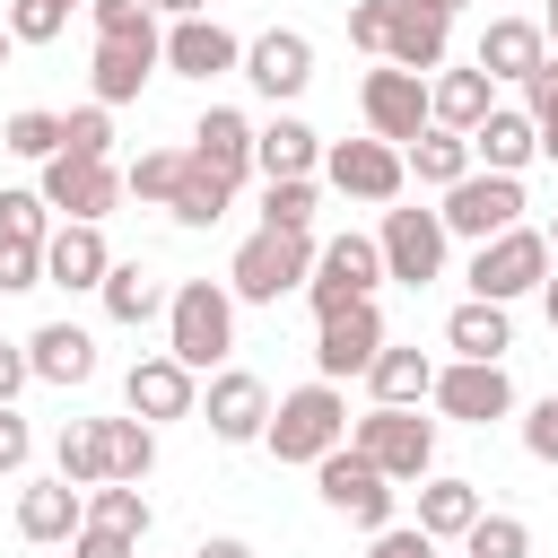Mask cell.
Wrapping results in <instances>:
<instances>
[{"label": "cell", "mask_w": 558, "mask_h": 558, "mask_svg": "<svg viewBox=\"0 0 558 558\" xmlns=\"http://www.w3.org/2000/svg\"><path fill=\"white\" fill-rule=\"evenodd\" d=\"M87 17H96V35H148L157 26L148 0H87Z\"/></svg>", "instance_id": "obj_46"}, {"label": "cell", "mask_w": 558, "mask_h": 558, "mask_svg": "<svg viewBox=\"0 0 558 558\" xmlns=\"http://www.w3.org/2000/svg\"><path fill=\"white\" fill-rule=\"evenodd\" d=\"M9 44H52L61 26H70V9H52V0H9Z\"/></svg>", "instance_id": "obj_45"}, {"label": "cell", "mask_w": 558, "mask_h": 558, "mask_svg": "<svg viewBox=\"0 0 558 558\" xmlns=\"http://www.w3.org/2000/svg\"><path fill=\"white\" fill-rule=\"evenodd\" d=\"M174 174H183V148H140V157L122 166V192L166 209V201H174Z\"/></svg>", "instance_id": "obj_40"}, {"label": "cell", "mask_w": 558, "mask_h": 558, "mask_svg": "<svg viewBox=\"0 0 558 558\" xmlns=\"http://www.w3.org/2000/svg\"><path fill=\"white\" fill-rule=\"evenodd\" d=\"M541 35H549V44H558V0H549V9H541Z\"/></svg>", "instance_id": "obj_57"}, {"label": "cell", "mask_w": 558, "mask_h": 558, "mask_svg": "<svg viewBox=\"0 0 558 558\" xmlns=\"http://www.w3.org/2000/svg\"><path fill=\"white\" fill-rule=\"evenodd\" d=\"M96 445H105V480H148L157 471V427L148 418H96Z\"/></svg>", "instance_id": "obj_34"}, {"label": "cell", "mask_w": 558, "mask_h": 558, "mask_svg": "<svg viewBox=\"0 0 558 558\" xmlns=\"http://www.w3.org/2000/svg\"><path fill=\"white\" fill-rule=\"evenodd\" d=\"M0 148H9V157H35V166L61 157V113H44V105L9 113V122H0Z\"/></svg>", "instance_id": "obj_39"}, {"label": "cell", "mask_w": 558, "mask_h": 558, "mask_svg": "<svg viewBox=\"0 0 558 558\" xmlns=\"http://www.w3.org/2000/svg\"><path fill=\"white\" fill-rule=\"evenodd\" d=\"M122 401H131V418L166 427V418H192V410H201V375L174 366V357L157 349V357H140V366L122 375Z\"/></svg>", "instance_id": "obj_18"}, {"label": "cell", "mask_w": 558, "mask_h": 558, "mask_svg": "<svg viewBox=\"0 0 558 558\" xmlns=\"http://www.w3.org/2000/svg\"><path fill=\"white\" fill-rule=\"evenodd\" d=\"M70 558H140V541H122V532H96V523H78Z\"/></svg>", "instance_id": "obj_52"}, {"label": "cell", "mask_w": 558, "mask_h": 558, "mask_svg": "<svg viewBox=\"0 0 558 558\" xmlns=\"http://www.w3.org/2000/svg\"><path fill=\"white\" fill-rule=\"evenodd\" d=\"M541 61H549V35H541L532 17H488L480 52H471V70H488V87H497V78H514V87H523Z\"/></svg>", "instance_id": "obj_26"}, {"label": "cell", "mask_w": 558, "mask_h": 558, "mask_svg": "<svg viewBox=\"0 0 558 558\" xmlns=\"http://www.w3.org/2000/svg\"><path fill=\"white\" fill-rule=\"evenodd\" d=\"M192 166H209L218 183H244L253 174V122L235 113V105H209L201 122H192V148H183Z\"/></svg>", "instance_id": "obj_23"}, {"label": "cell", "mask_w": 558, "mask_h": 558, "mask_svg": "<svg viewBox=\"0 0 558 558\" xmlns=\"http://www.w3.org/2000/svg\"><path fill=\"white\" fill-rule=\"evenodd\" d=\"M541 235H549V262H558V218H549V227H541Z\"/></svg>", "instance_id": "obj_58"}, {"label": "cell", "mask_w": 558, "mask_h": 558, "mask_svg": "<svg viewBox=\"0 0 558 558\" xmlns=\"http://www.w3.org/2000/svg\"><path fill=\"white\" fill-rule=\"evenodd\" d=\"M314 166H323V131H314V122L270 113V122L253 131V174H262V183H279V174H314Z\"/></svg>", "instance_id": "obj_27"}, {"label": "cell", "mask_w": 558, "mask_h": 558, "mask_svg": "<svg viewBox=\"0 0 558 558\" xmlns=\"http://www.w3.org/2000/svg\"><path fill=\"white\" fill-rule=\"evenodd\" d=\"M523 96H532L523 113H532V131H541V157L558 166V52H549V61H541V70L523 78Z\"/></svg>", "instance_id": "obj_44"}, {"label": "cell", "mask_w": 558, "mask_h": 558, "mask_svg": "<svg viewBox=\"0 0 558 558\" xmlns=\"http://www.w3.org/2000/svg\"><path fill=\"white\" fill-rule=\"evenodd\" d=\"M314 488H323V506H331V514H349V523H366V532H384V523H392V480H384L357 445H331V453L314 462Z\"/></svg>", "instance_id": "obj_8"}, {"label": "cell", "mask_w": 558, "mask_h": 558, "mask_svg": "<svg viewBox=\"0 0 558 558\" xmlns=\"http://www.w3.org/2000/svg\"><path fill=\"white\" fill-rule=\"evenodd\" d=\"M96 296H105V323H122V331H140V323L166 314V288H157V270H140V262H113Z\"/></svg>", "instance_id": "obj_32"}, {"label": "cell", "mask_w": 558, "mask_h": 558, "mask_svg": "<svg viewBox=\"0 0 558 558\" xmlns=\"http://www.w3.org/2000/svg\"><path fill=\"white\" fill-rule=\"evenodd\" d=\"M157 17H209V0H148Z\"/></svg>", "instance_id": "obj_55"}, {"label": "cell", "mask_w": 558, "mask_h": 558, "mask_svg": "<svg viewBox=\"0 0 558 558\" xmlns=\"http://www.w3.org/2000/svg\"><path fill=\"white\" fill-rule=\"evenodd\" d=\"M384 26H392V0H357L349 9V44L357 52H384Z\"/></svg>", "instance_id": "obj_51"}, {"label": "cell", "mask_w": 558, "mask_h": 558, "mask_svg": "<svg viewBox=\"0 0 558 558\" xmlns=\"http://www.w3.org/2000/svg\"><path fill=\"white\" fill-rule=\"evenodd\" d=\"M427 9H445V17H453V9H462V0H427Z\"/></svg>", "instance_id": "obj_59"}, {"label": "cell", "mask_w": 558, "mask_h": 558, "mask_svg": "<svg viewBox=\"0 0 558 558\" xmlns=\"http://www.w3.org/2000/svg\"><path fill=\"white\" fill-rule=\"evenodd\" d=\"M61 157H113V113L87 96L78 113H61Z\"/></svg>", "instance_id": "obj_43"}, {"label": "cell", "mask_w": 558, "mask_h": 558, "mask_svg": "<svg viewBox=\"0 0 558 558\" xmlns=\"http://www.w3.org/2000/svg\"><path fill=\"white\" fill-rule=\"evenodd\" d=\"M462 558H532V523L523 514H480L462 532Z\"/></svg>", "instance_id": "obj_41"}, {"label": "cell", "mask_w": 558, "mask_h": 558, "mask_svg": "<svg viewBox=\"0 0 558 558\" xmlns=\"http://www.w3.org/2000/svg\"><path fill=\"white\" fill-rule=\"evenodd\" d=\"M192 418H209V436H218V445H262V427H270V384H262V375H244V366H218Z\"/></svg>", "instance_id": "obj_15"}, {"label": "cell", "mask_w": 558, "mask_h": 558, "mask_svg": "<svg viewBox=\"0 0 558 558\" xmlns=\"http://www.w3.org/2000/svg\"><path fill=\"white\" fill-rule=\"evenodd\" d=\"M427 401L445 418H462V427H488V418H514V375L506 366H480V357H453V366H436Z\"/></svg>", "instance_id": "obj_14"}, {"label": "cell", "mask_w": 558, "mask_h": 558, "mask_svg": "<svg viewBox=\"0 0 558 558\" xmlns=\"http://www.w3.org/2000/svg\"><path fill=\"white\" fill-rule=\"evenodd\" d=\"M235 349V296L227 279H174L166 288V357L192 375H218Z\"/></svg>", "instance_id": "obj_1"}, {"label": "cell", "mask_w": 558, "mask_h": 558, "mask_svg": "<svg viewBox=\"0 0 558 558\" xmlns=\"http://www.w3.org/2000/svg\"><path fill=\"white\" fill-rule=\"evenodd\" d=\"M314 279V235H270V227H253L244 244H235V262H227V296L235 305H279V296H296Z\"/></svg>", "instance_id": "obj_3"}, {"label": "cell", "mask_w": 558, "mask_h": 558, "mask_svg": "<svg viewBox=\"0 0 558 558\" xmlns=\"http://www.w3.org/2000/svg\"><path fill=\"white\" fill-rule=\"evenodd\" d=\"M44 209L52 218H78V227H96L113 201H122V174H113V157H44Z\"/></svg>", "instance_id": "obj_13"}, {"label": "cell", "mask_w": 558, "mask_h": 558, "mask_svg": "<svg viewBox=\"0 0 558 558\" xmlns=\"http://www.w3.org/2000/svg\"><path fill=\"white\" fill-rule=\"evenodd\" d=\"M26 462H35V427H26L17 410H0V480H17Z\"/></svg>", "instance_id": "obj_49"}, {"label": "cell", "mask_w": 558, "mask_h": 558, "mask_svg": "<svg viewBox=\"0 0 558 558\" xmlns=\"http://www.w3.org/2000/svg\"><path fill=\"white\" fill-rule=\"evenodd\" d=\"M78 497H87V523H96V532L148 541V497H140L131 480H96V488H78Z\"/></svg>", "instance_id": "obj_37"}, {"label": "cell", "mask_w": 558, "mask_h": 558, "mask_svg": "<svg viewBox=\"0 0 558 558\" xmlns=\"http://www.w3.org/2000/svg\"><path fill=\"white\" fill-rule=\"evenodd\" d=\"M471 296L480 305H514V296H532L541 279H549V235L541 227H506V235H488L480 253H471Z\"/></svg>", "instance_id": "obj_5"}, {"label": "cell", "mask_w": 558, "mask_h": 558, "mask_svg": "<svg viewBox=\"0 0 558 558\" xmlns=\"http://www.w3.org/2000/svg\"><path fill=\"white\" fill-rule=\"evenodd\" d=\"M532 157H541L532 113H523V105H488L480 131H471V166H480V174H523Z\"/></svg>", "instance_id": "obj_22"}, {"label": "cell", "mask_w": 558, "mask_h": 558, "mask_svg": "<svg viewBox=\"0 0 558 558\" xmlns=\"http://www.w3.org/2000/svg\"><path fill=\"white\" fill-rule=\"evenodd\" d=\"M375 288H384L375 235H331V244H314V279H305L314 323H323V314H349V305H375Z\"/></svg>", "instance_id": "obj_4"}, {"label": "cell", "mask_w": 558, "mask_h": 558, "mask_svg": "<svg viewBox=\"0 0 558 558\" xmlns=\"http://www.w3.org/2000/svg\"><path fill=\"white\" fill-rule=\"evenodd\" d=\"M262 445L279 453V462H323L331 445H349V401H340V384H296V392H279V410H270V427H262Z\"/></svg>", "instance_id": "obj_2"}, {"label": "cell", "mask_w": 558, "mask_h": 558, "mask_svg": "<svg viewBox=\"0 0 558 558\" xmlns=\"http://www.w3.org/2000/svg\"><path fill=\"white\" fill-rule=\"evenodd\" d=\"M401 166H410V174H418L427 192H453V183L471 174V140H462V131H436V122H427V131H418V140L401 148Z\"/></svg>", "instance_id": "obj_33"}, {"label": "cell", "mask_w": 558, "mask_h": 558, "mask_svg": "<svg viewBox=\"0 0 558 558\" xmlns=\"http://www.w3.org/2000/svg\"><path fill=\"white\" fill-rule=\"evenodd\" d=\"M52 9H87V0H52Z\"/></svg>", "instance_id": "obj_61"}, {"label": "cell", "mask_w": 558, "mask_h": 558, "mask_svg": "<svg viewBox=\"0 0 558 558\" xmlns=\"http://www.w3.org/2000/svg\"><path fill=\"white\" fill-rule=\"evenodd\" d=\"M357 113H366V140H384V148H410L418 131H427V78H410V70H366V87H357Z\"/></svg>", "instance_id": "obj_11"}, {"label": "cell", "mask_w": 558, "mask_h": 558, "mask_svg": "<svg viewBox=\"0 0 558 558\" xmlns=\"http://www.w3.org/2000/svg\"><path fill=\"white\" fill-rule=\"evenodd\" d=\"M78 523H87V497H78L61 471L17 488V532H26L35 549H52V541H78Z\"/></svg>", "instance_id": "obj_25"}, {"label": "cell", "mask_w": 558, "mask_h": 558, "mask_svg": "<svg viewBox=\"0 0 558 558\" xmlns=\"http://www.w3.org/2000/svg\"><path fill=\"white\" fill-rule=\"evenodd\" d=\"M323 174H331V192L375 201V209H392V201L410 192V166H401V148H384V140H331V148H323Z\"/></svg>", "instance_id": "obj_12"}, {"label": "cell", "mask_w": 558, "mask_h": 558, "mask_svg": "<svg viewBox=\"0 0 558 558\" xmlns=\"http://www.w3.org/2000/svg\"><path fill=\"white\" fill-rule=\"evenodd\" d=\"M314 209H323L314 174H279V183H262V227H270V235H314Z\"/></svg>", "instance_id": "obj_36"}, {"label": "cell", "mask_w": 558, "mask_h": 558, "mask_svg": "<svg viewBox=\"0 0 558 558\" xmlns=\"http://www.w3.org/2000/svg\"><path fill=\"white\" fill-rule=\"evenodd\" d=\"M523 453H532V462H549V471H558V392H549V401H532V410H523Z\"/></svg>", "instance_id": "obj_48"}, {"label": "cell", "mask_w": 558, "mask_h": 558, "mask_svg": "<svg viewBox=\"0 0 558 558\" xmlns=\"http://www.w3.org/2000/svg\"><path fill=\"white\" fill-rule=\"evenodd\" d=\"M26 384H35V375H26V340H0V410H17Z\"/></svg>", "instance_id": "obj_53"}, {"label": "cell", "mask_w": 558, "mask_h": 558, "mask_svg": "<svg viewBox=\"0 0 558 558\" xmlns=\"http://www.w3.org/2000/svg\"><path fill=\"white\" fill-rule=\"evenodd\" d=\"M427 384H436V357L427 349H375V366H366V392L384 401V410H418L427 401Z\"/></svg>", "instance_id": "obj_31"}, {"label": "cell", "mask_w": 558, "mask_h": 558, "mask_svg": "<svg viewBox=\"0 0 558 558\" xmlns=\"http://www.w3.org/2000/svg\"><path fill=\"white\" fill-rule=\"evenodd\" d=\"M227 201H235V183H218L209 166H192V157H183L174 201H166V209H174V227H218V218H227Z\"/></svg>", "instance_id": "obj_35"}, {"label": "cell", "mask_w": 558, "mask_h": 558, "mask_svg": "<svg viewBox=\"0 0 558 558\" xmlns=\"http://www.w3.org/2000/svg\"><path fill=\"white\" fill-rule=\"evenodd\" d=\"M445 44H453V17H445V9L392 0V26H384V61H392V70L427 78V70H445Z\"/></svg>", "instance_id": "obj_19"}, {"label": "cell", "mask_w": 558, "mask_h": 558, "mask_svg": "<svg viewBox=\"0 0 558 558\" xmlns=\"http://www.w3.org/2000/svg\"><path fill=\"white\" fill-rule=\"evenodd\" d=\"M445 349H453V357H480V366H506V349H514V314L462 296V305L445 314Z\"/></svg>", "instance_id": "obj_28"}, {"label": "cell", "mask_w": 558, "mask_h": 558, "mask_svg": "<svg viewBox=\"0 0 558 558\" xmlns=\"http://www.w3.org/2000/svg\"><path fill=\"white\" fill-rule=\"evenodd\" d=\"M52 471H61L70 488H96V480H105V445H96V418H70V427H61V445H52Z\"/></svg>", "instance_id": "obj_38"}, {"label": "cell", "mask_w": 558, "mask_h": 558, "mask_svg": "<svg viewBox=\"0 0 558 558\" xmlns=\"http://www.w3.org/2000/svg\"><path fill=\"white\" fill-rule=\"evenodd\" d=\"M541 314H549V331H558V262H549V279H541Z\"/></svg>", "instance_id": "obj_56"}, {"label": "cell", "mask_w": 558, "mask_h": 558, "mask_svg": "<svg viewBox=\"0 0 558 558\" xmlns=\"http://www.w3.org/2000/svg\"><path fill=\"white\" fill-rule=\"evenodd\" d=\"M488 105H497V96H488V70H436V78H427V122H436V131H462V140H471Z\"/></svg>", "instance_id": "obj_30"}, {"label": "cell", "mask_w": 558, "mask_h": 558, "mask_svg": "<svg viewBox=\"0 0 558 558\" xmlns=\"http://www.w3.org/2000/svg\"><path fill=\"white\" fill-rule=\"evenodd\" d=\"M105 270H113V244H105V227L52 218V235H44V288H105Z\"/></svg>", "instance_id": "obj_20"}, {"label": "cell", "mask_w": 558, "mask_h": 558, "mask_svg": "<svg viewBox=\"0 0 558 558\" xmlns=\"http://www.w3.org/2000/svg\"><path fill=\"white\" fill-rule=\"evenodd\" d=\"M375 349H384V314H375V305L323 314V331H314V375H323V384H349V375L375 366Z\"/></svg>", "instance_id": "obj_17"}, {"label": "cell", "mask_w": 558, "mask_h": 558, "mask_svg": "<svg viewBox=\"0 0 558 558\" xmlns=\"http://www.w3.org/2000/svg\"><path fill=\"white\" fill-rule=\"evenodd\" d=\"M9 52H17V44H9V26H0V61H9Z\"/></svg>", "instance_id": "obj_60"}, {"label": "cell", "mask_w": 558, "mask_h": 558, "mask_svg": "<svg viewBox=\"0 0 558 558\" xmlns=\"http://www.w3.org/2000/svg\"><path fill=\"white\" fill-rule=\"evenodd\" d=\"M480 514H488L480 506V480H453V471H427L418 480V532L427 541H462Z\"/></svg>", "instance_id": "obj_29"}, {"label": "cell", "mask_w": 558, "mask_h": 558, "mask_svg": "<svg viewBox=\"0 0 558 558\" xmlns=\"http://www.w3.org/2000/svg\"><path fill=\"white\" fill-rule=\"evenodd\" d=\"M523 209H532V201H523V174H480V166H471V174L445 192V209H436V218H445V235L488 244V235L523 227Z\"/></svg>", "instance_id": "obj_7"}, {"label": "cell", "mask_w": 558, "mask_h": 558, "mask_svg": "<svg viewBox=\"0 0 558 558\" xmlns=\"http://www.w3.org/2000/svg\"><path fill=\"white\" fill-rule=\"evenodd\" d=\"M349 445L384 471V480H427L436 471V418H418V410H366L357 427H349Z\"/></svg>", "instance_id": "obj_6"}, {"label": "cell", "mask_w": 558, "mask_h": 558, "mask_svg": "<svg viewBox=\"0 0 558 558\" xmlns=\"http://www.w3.org/2000/svg\"><path fill=\"white\" fill-rule=\"evenodd\" d=\"M366 558H436V541H427L418 523H384V532L366 541Z\"/></svg>", "instance_id": "obj_50"}, {"label": "cell", "mask_w": 558, "mask_h": 558, "mask_svg": "<svg viewBox=\"0 0 558 558\" xmlns=\"http://www.w3.org/2000/svg\"><path fill=\"white\" fill-rule=\"evenodd\" d=\"M192 558H253V549H244V541H235V532H209V541H201V549H192Z\"/></svg>", "instance_id": "obj_54"}, {"label": "cell", "mask_w": 558, "mask_h": 558, "mask_svg": "<svg viewBox=\"0 0 558 558\" xmlns=\"http://www.w3.org/2000/svg\"><path fill=\"white\" fill-rule=\"evenodd\" d=\"M157 70H166V26H148V35H96L87 87H96V105L113 113V105H131V96H140Z\"/></svg>", "instance_id": "obj_10"}, {"label": "cell", "mask_w": 558, "mask_h": 558, "mask_svg": "<svg viewBox=\"0 0 558 558\" xmlns=\"http://www.w3.org/2000/svg\"><path fill=\"white\" fill-rule=\"evenodd\" d=\"M26 375L78 392V384L96 375V331H78V323H44V331H26Z\"/></svg>", "instance_id": "obj_24"}, {"label": "cell", "mask_w": 558, "mask_h": 558, "mask_svg": "<svg viewBox=\"0 0 558 558\" xmlns=\"http://www.w3.org/2000/svg\"><path fill=\"white\" fill-rule=\"evenodd\" d=\"M235 70H244L270 105H288V96H305V87H314V44H305L296 26H270V35H253V44H244V61H235Z\"/></svg>", "instance_id": "obj_16"}, {"label": "cell", "mask_w": 558, "mask_h": 558, "mask_svg": "<svg viewBox=\"0 0 558 558\" xmlns=\"http://www.w3.org/2000/svg\"><path fill=\"white\" fill-rule=\"evenodd\" d=\"M445 218L436 209H384V227H375V253H384V279H401V288H427L436 270H445Z\"/></svg>", "instance_id": "obj_9"}, {"label": "cell", "mask_w": 558, "mask_h": 558, "mask_svg": "<svg viewBox=\"0 0 558 558\" xmlns=\"http://www.w3.org/2000/svg\"><path fill=\"white\" fill-rule=\"evenodd\" d=\"M235 61H244V44H235L218 17H174V26H166V70H174V78H201V87H209V78H227Z\"/></svg>", "instance_id": "obj_21"}, {"label": "cell", "mask_w": 558, "mask_h": 558, "mask_svg": "<svg viewBox=\"0 0 558 558\" xmlns=\"http://www.w3.org/2000/svg\"><path fill=\"white\" fill-rule=\"evenodd\" d=\"M17 288H44V244H9L0 235V296H17Z\"/></svg>", "instance_id": "obj_47"}, {"label": "cell", "mask_w": 558, "mask_h": 558, "mask_svg": "<svg viewBox=\"0 0 558 558\" xmlns=\"http://www.w3.org/2000/svg\"><path fill=\"white\" fill-rule=\"evenodd\" d=\"M0 235H9V244H44V235H52V209H44L35 183H9V192H0Z\"/></svg>", "instance_id": "obj_42"}]
</instances>
